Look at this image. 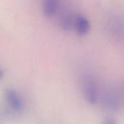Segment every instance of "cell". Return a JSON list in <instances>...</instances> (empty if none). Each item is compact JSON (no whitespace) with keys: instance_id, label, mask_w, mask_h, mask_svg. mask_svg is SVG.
Wrapping results in <instances>:
<instances>
[{"instance_id":"obj_2","label":"cell","mask_w":124,"mask_h":124,"mask_svg":"<svg viewBox=\"0 0 124 124\" xmlns=\"http://www.w3.org/2000/svg\"><path fill=\"white\" fill-rule=\"evenodd\" d=\"M103 107L110 111H116L120 106V101L116 94L111 90L105 91L102 96Z\"/></svg>"},{"instance_id":"obj_1","label":"cell","mask_w":124,"mask_h":124,"mask_svg":"<svg viewBox=\"0 0 124 124\" xmlns=\"http://www.w3.org/2000/svg\"><path fill=\"white\" fill-rule=\"evenodd\" d=\"M83 90L85 97L91 104H95L98 99V89L92 78L86 76L83 81Z\"/></svg>"},{"instance_id":"obj_7","label":"cell","mask_w":124,"mask_h":124,"mask_svg":"<svg viewBox=\"0 0 124 124\" xmlns=\"http://www.w3.org/2000/svg\"><path fill=\"white\" fill-rule=\"evenodd\" d=\"M102 124H116V121L113 118H107L102 122Z\"/></svg>"},{"instance_id":"obj_5","label":"cell","mask_w":124,"mask_h":124,"mask_svg":"<svg viewBox=\"0 0 124 124\" xmlns=\"http://www.w3.org/2000/svg\"><path fill=\"white\" fill-rule=\"evenodd\" d=\"M59 0H44L43 13L45 16L50 18L55 13Z\"/></svg>"},{"instance_id":"obj_8","label":"cell","mask_w":124,"mask_h":124,"mask_svg":"<svg viewBox=\"0 0 124 124\" xmlns=\"http://www.w3.org/2000/svg\"><path fill=\"white\" fill-rule=\"evenodd\" d=\"M2 77H3V71H2L1 69H0V80L1 79Z\"/></svg>"},{"instance_id":"obj_3","label":"cell","mask_w":124,"mask_h":124,"mask_svg":"<svg viewBox=\"0 0 124 124\" xmlns=\"http://www.w3.org/2000/svg\"><path fill=\"white\" fill-rule=\"evenodd\" d=\"M4 97L6 102L12 110L19 111L23 108V102L18 93L11 88H7L4 91Z\"/></svg>"},{"instance_id":"obj_6","label":"cell","mask_w":124,"mask_h":124,"mask_svg":"<svg viewBox=\"0 0 124 124\" xmlns=\"http://www.w3.org/2000/svg\"><path fill=\"white\" fill-rule=\"evenodd\" d=\"M75 16H73L70 13H65L63 15L60 19V25L61 29L65 31L71 30L74 28Z\"/></svg>"},{"instance_id":"obj_4","label":"cell","mask_w":124,"mask_h":124,"mask_svg":"<svg viewBox=\"0 0 124 124\" xmlns=\"http://www.w3.org/2000/svg\"><path fill=\"white\" fill-rule=\"evenodd\" d=\"M74 29L79 36H85L90 30V23L87 18L81 15L75 16Z\"/></svg>"}]
</instances>
